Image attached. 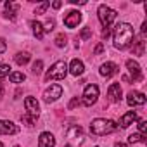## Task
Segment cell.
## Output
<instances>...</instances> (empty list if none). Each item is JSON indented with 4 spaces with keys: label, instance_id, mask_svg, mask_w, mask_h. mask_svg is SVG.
Instances as JSON below:
<instances>
[{
    "label": "cell",
    "instance_id": "cell-8",
    "mask_svg": "<svg viewBox=\"0 0 147 147\" xmlns=\"http://www.w3.org/2000/svg\"><path fill=\"white\" fill-rule=\"evenodd\" d=\"M61 95H62V88H61L59 85H52L50 88H47V90L43 92V100H45V102H54V100H57Z\"/></svg>",
    "mask_w": 147,
    "mask_h": 147
},
{
    "label": "cell",
    "instance_id": "cell-36",
    "mask_svg": "<svg viewBox=\"0 0 147 147\" xmlns=\"http://www.w3.org/2000/svg\"><path fill=\"white\" fill-rule=\"evenodd\" d=\"M61 5H62V2H54V4H52L54 9H61Z\"/></svg>",
    "mask_w": 147,
    "mask_h": 147
},
{
    "label": "cell",
    "instance_id": "cell-35",
    "mask_svg": "<svg viewBox=\"0 0 147 147\" xmlns=\"http://www.w3.org/2000/svg\"><path fill=\"white\" fill-rule=\"evenodd\" d=\"M109 35H111V28H104L102 30V38H107Z\"/></svg>",
    "mask_w": 147,
    "mask_h": 147
},
{
    "label": "cell",
    "instance_id": "cell-15",
    "mask_svg": "<svg viewBox=\"0 0 147 147\" xmlns=\"http://www.w3.org/2000/svg\"><path fill=\"white\" fill-rule=\"evenodd\" d=\"M83 71H85V66H83L82 61H78V59H73V61H71V64H69V73H71L73 76L83 75Z\"/></svg>",
    "mask_w": 147,
    "mask_h": 147
},
{
    "label": "cell",
    "instance_id": "cell-30",
    "mask_svg": "<svg viewBox=\"0 0 147 147\" xmlns=\"http://www.w3.org/2000/svg\"><path fill=\"white\" fill-rule=\"evenodd\" d=\"M138 130H140V135H145V131H147V121H138Z\"/></svg>",
    "mask_w": 147,
    "mask_h": 147
},
{
    "label": "cell",
    "instance_id": "cell-20",
    "mask_svg": "<svg viewBox=\"0 0 147 147\" xmlns=\"http://www.w3.org/2000/svg\"><path fill=\"white\" fill-rule=\"evenodd\" d=\"M31 28H33L35 36H36L38 40H42V38H43V26H42L38 21H31Z\"/></svg>",
    "mask_w": 147,
    "mask_h": 147
},
{
    "label": "cell",
    "instance_id": "cell-18",
    "mask_svg": "<svg viewBox=\"0 0 147 147\" xmlns=\"http://www.w3.org/2000/svg\"><path fill=\"white\" fill-rule=\"evenodd\" d=\"M19 4H14V2H7L5 4V16L7 18H11V19H16V14H18V11H19Z\"/></svg>",
    "mask_w": 147,
    "mask_h": 147
},
{
    "label": "cell",
    "instance_id": "cell-2",
    "mask_svg": "<svg viewBox=\"0 0 147 147\" xmlns=\"http://www.w3.org/2000/svg\"><path fill=\"white\" fill-rule=\"evenodd\" d=\"M116 128H118L116 121L106 119V118H97L90 123V131L94 135H107V133H113Z\"/></svg>",
    "mask_w": 147,
    "mask_h": 147
},
{
    "label": "cell",
    "instance_id": "cell-16",
    "mask_svg": "<svg viewBox=\"0 0 147 147\" xmlns=\"http://www.w3.org/2000/svg\"><path fill=\"white\" fill-rule=\"evenodd\" d=\"M116 73H118V66H116L114 62H104V64L100 66V75L106 76V78L116 75Z\"/></svg>",
    "mask_w": 147,
    "mask_h": 147
},
{
    "label": "cell",
    "instance_id": "cell-37",
    "mask_svg": "<svg viewBox=\"0 0 147 147\" xmlns=\"http://www.w3.org/2000/svg\"><path fill=\"white\" fill-rule=\"evenodd\" d=\"M145 33H147V23L142 24V35H145Z\"/></svg>",
    "mask_w": 147,
    "mask_h": 147
},
{
    "label": "cell",
    "instance_id": "cell-24",
    "mask_svg": "<svg viewBox=\"0 0 147 147\" xmlns=\"http://www.w3.org/2000/svg\"><path fill=\"white\" fill-rule=\"evenodd\" d=\"M128 142L130 144H137V142H145V135H140V133H131L128 137Z\"/></svg>",
    "mask_w": 147,
    "mask_h": 147
},
{
    "label": "cell",
    "instance_id": "cell-11",
    "mask_svg": "<svg viewBox=\"0 0 147 147\" xmlns=\"http://www.w3.org/2000/svg\"><path fill=\"white\" fill-rule=\"evenodd\" d=\"M18 131L19 128L12 121H0V135H14Z\"/></svg>",
    "mask_w": 147,
    "mask_h": 147
},
{
    "label": "cell",
    "instance_id": "cell-21",
    "mask_svg": "<svg viewBox=\"0 0 147 147\" xmlns=\"http://www.w3.org/2000/svg\"><path fill=\"white\" fill-rule=\"evenodd\" d=\"M144 49H145V42H144V40H138V42H135L133 54H135V55H144Z\"/></svg>",
    "mask_w": 147,
    "mask_h": 147
},
{
    "label": "cell",
    "instance_id": "cell-34",
    "mask_svg": "<svg viewBox=\"0 0 147 147\" xmlns=\"http://www.w3.org/2000/svg\"><path fill=\"white\" fill-rule=\"evenodd\" d=\"M102 50H104V45H102V43H99V45L95 47V50H94V54H95V55H99V54H102Z\"/></svg>",
    "mask_w": 147,
    "mask_h": 147
},
{
    "label": "cell",
    "instance_id": "cell-6",
    "mask_svg": "<svg viewBox=\"0 0 147 147\" xmlns=\"http://www.w3.org/2000/svg\"><path fill=\"white\" fill-rule=\"evenodd\" d=\"M126 67H128L130 75H131L130 82H142V78H144V76H142V69H140L138 62H135V61L128 59V61H126Z\"/></svg>",
    "mask_w": 147,
    "mask_h": 147
},
{
    "label": "cell",
    "instance_id": "cell-26",
    "mask_svg": "<svg viewBox=\"0 0 147 147\" xmlns=\"http://www.w3.org/2000/svg\"><path fill=\"white\" fill-rule=\"evenodd\" d=\"M42 67H43V62H42V61H36V62L33 64V67H31V75L38 76L40 73H42Z\"/></svg>",
    "mask_w": 147,
    "mask_h": 147
},
{
    "label": "cell",
    "instance_id": "cell-29",
    "mask_svg": "<svg viewBox=\"0 0 147 147\" xmlns=\"http://www.w3.org/2000/svg\"><path fill=\"white\" fill-rule=\"evenodd\" d=\"M80 36H82L83 40H88V38L92 36V28H83L82 33H80Z\"/></svg>",
    "mask_w": 147,
    "mask_h": 147
},
{
    "label": "cell",
    "instance_id": "cell-7",
    "mask_svg": "<svg viewBox=\"0 0 147 147\" xmlns=\"http://www.w3.org/2000/svg\"><path fill=\"white\" fill-rule=\"evenodd\" d=\"M82 21V12L80 11H69L67 12V16L64 18V26H67V28H76L78 26V23Z\"/></svg>",
    "mask_w": 147,
    "mask_h": 147
},
{
    "label": "cell",
    "instance_id": "cell-40",
    "mask_svg": "<svg viewBox=\"0 0 147 147\" xmlns=\"http://www.w3.org/2000/svg\"><path fill=\"white\" fill-rule=\"evenodd\" d=\"M16 147H19V145H16Z\"/></svg>",
    "mask_w": 147,
    "mask_h": 147
},
{
    "label": "cell",
    "instance_id": "cell-23",
    "mask_svg": "<svg viewBox=\"0 0 147 147\" xmlns=\"http://www.w3.org/2000/svg\"><path fill=\"white\" fill-rule=\"evenodd\" d=\"M21 121H23V123H26L28 126H33V125H36V116L24 114V116H21Z\"/></svg>",
    "mask_w": 147,
    "mask_h": 147
},
{
    "label": "cell",
    "instance_id": "cell-12",
    "mask_svg": "<svg viewBox=\"0 0 147 147\" xmlns=\"http://www.w3.org/2000/svg\"><path fill=\"white\" fill-rule=\"evenodd\" d=\"M107 97L111 102H119L121 100V85L119 83H113L107 90Z\"/></svg>",
    "mask_w": 147,
    "mask_h": 147
},
{
    "label": "cell",
    "instance_id": "cell-27",
    "mask_svg": "<svg viewBox=\"0 0 147 147\" xmlns=\"http://www.w3.org/2000/svg\"><path fill=\"white\" fill-rule=\"evenodd\" d=\"M66 42H67V36H66L64 33H59V35L55 36V45H57V47H64Z\"/></svg>",
    "mask_w": 147,
    "mask_h": 147
},
{
    "label": "cell",
    "instance_id": "cell-17",
    "mask_svg": "<svg viewBox=\"0 0 147 147\" xmlns=\"http://www.w3.org/2000/svg\"><path fill=\"white\" fill-rule=\"evenodd\" d=\"M138 119V116H137V113L135 111H128V113H125L123 116H121V119H119V125L123 126V128H128L133 121H137Z\"/></svg>",
    "mask_w": 147,
    "mask_h": 147
},
{
    "label": "cell",
    "instance_id": "cell-5",
    "mask_svg": "<svg viewBox=\"0 0 147 147\" xmlns=\"http://www.w3.org/2000/svg\"><path fill=\"white\" fill-rule=\"evenodd\" d=\"M97 99H99V87L95 83H92L83 92V104L85 106H94L97 102Z\"/></svg>",
    "mask_w": 147,
    "mask_h": 147
},
{
    "label": "cell",
    "instance_id": "cell-13",
    "mask_svg": "<svg viewBox=\"0 0 147 147\" xmlns=\"http://www.w3.org/2000/svg\"><path fill=\"white\" fill-rule=\"evenodd\" d=\"M54 145H55L54 135L49 133V131H43L40 135V138H38V147H54Z\"/></svg>",
    "mask_w": 147,
    "mask_h": 147
},
{
    "label": "cell",
    "instance_id": "cell-9",
    "mask_svg": "<svg viewBox=\"0 0 147 147\" xmlns=\"http://www.w3.org/2000/svg\"><path fill=\"white\" fill-rule=\"evenodd\" d=\"M128 106H144L145 104V95L142 92H130L128 94V99H126Z\"/></svg>",
    "mask_w": 147,
    "mask_h": 147
},
{
    "label": "cell",
    "instance_id": "cell-38",
    "mask_svg": "<svg viewBox=\"0 0 147 147\" xmlns=\"http://www.w3.org/2000/svg\"><path fill=\"white\" fill-rule=\"evenodd\" d=\"M114 147H128V145H125V144H121V142H118V144H114Z\"/></svg>",
    "mask_w": 147,
    "mask_h": 147
},
{
    "label": "cell",
    "instance_id": "cell-10",
    "mask_svg": "<svg viewBox=\"0 0 147 147\" xmlns=\"http://www.w3.org/2000/svg\"><path fill=\"white\" fill-rule=\"evenodd\" d=\"M24 106H26L28 114H31V116H36V118H38V113H40V104H38V100H36L35 97H26Z\"/></svg>",
    "mask_w": 147,
    "mask_h": 147
},
{
    "label": "cell",
    "instance_id": "cell-31",
    "mask_svg": "<svg viewBox=\"0 0 147 147\" xmlns=\"http://www.w3.org/2000/svg\"><path fill=\"white\" fill-rule=\"evenodd\" d=\"M54 24H55V23H54L52 19H49V21L45 23V26H43V33H45V31H52V30H54Z\"/></svg>",
    "mask_w": 147,
    "mask_h": 147
},
{
    "label": "cell",
    "instance_id": "cell-33",
    "mask_svg": "<svg viewBox=\"0 0 147 147\" xmlns=\"http://www.w3.org/2000/svg\"><path fill=\"white\" fill-rule=\"evenodd\" d=\"M76 106H80V100H78V99H73V100L69 102V106H67V107H69V109H75Z\"/></svg>",
    "mask_w": 147,
    "mask_h": 147
},
{
    "label": "cell",
    "instance_id": "cell-14",
    "mask_svg": "<svg viewBox=\"0 0 147 147\" xmlns=\"http://www.w3.org/2000/svg\"><path fill=\"white\" fill-rule=\"evenodd\" d=\"M66 138H67V140H78V142H80V140L83 138V131H82V128H80L78 125L67 128V131H66Z\"/></svg>",
    "mask_w": 147,
    "mask_h": 147
},
{
    "label": "cell",
    "instance_id": "cell-4",
    "mask_svg": "<svg viewBox=\"0 0 147 147\" xmlns=\"http://www.w3.org/2000/svg\"><path fill=\"white\" fill-rule=\"evenodd\" d=\"M99 19H100V23L104 24V28H109L111 24H113V21L116 19V16H118V12L116 11H113L111 7H107V5H99Z\"/></svg>",
    "mask_w": 147,
    "mask_h": 147
},
{
    "label": "cell",
    "instance_id": "cell-28",
    "mask_svg": "<svg viewBox=\"0 0 147 147\" xmlns=\"http://www.w3.org/2000/svg\"><path fill=\"white\" fill-rule=\"evenodd\" d=\"M49 5H50V2H42V4L35 9V14H43V12L47 11V7H49Z\"/></svg>",
    "mask_w": 147,
    "mask_h": 147
},
{
    "label": "cell",
    "instance_id": "cell-22",
    "mask_svg": "<svg viewBox=\"0 0 147 147\" xmlns=\"http://www.w3.org/2000/svg\"><path fill=\"white\" fill-rule=\"evenodd\" d=\"M9 78H11V82H12V83H21V82H24V80H26V76L23 75V73H11Z\"/></svg>",
    "mask_w": 147,
    "mask_h": 147
},
{
    "label": "cell",
    "instance_id": "cell-25",
    "mask_svg": "<svg viewBox=\"0 0 147 147\" xmlns=\"http://www.w3.org/2000/svg\"><path fill=\"white\" fill-rule=\"evenodd\" d=\"M11 75V66L9 64H0V80Z\"/></svg>",
    "mask_w": 147,
    "mask_h": 147
},
{
    "label": "cell",
    "instance_id": "cell-32",
    "mask_svg": "<svg viewBox=\"0 0 147 147\" xmlns=\"http://www.w3.org/2000/svg\"><path fill=\"white\" fill-rule=\"evenodd\" d=\"M5 50H7V43H5L4 38H0V54H4Z\"/></svg>",
    "mask_w": 147,
    "mask_h": 147
},
{
    "label": "cell",
    "instance_id": "cell-19",
    "mask_svg": "<svg viewBox=\"0 0 147 147\" xmlns=\"http://www.w3.org/2000/svg\"><path fill=\"white\" fill-rule=\"evenodd\" d=\"M30 59H31V55H30L28 52H18V54L14 55V61H16V64H19V66L26 64Z\"/></svg>",
    "mask_w": 147,
    "mask_h": 147
},
{
    "label": "cell",
    "instance_id": "cell-1",
    "mask_svg": "<svg viewBox=\"0 0 147 147\" xmlns=\"http://www.w3.org/2000/svg\"><path fill=\"white\" fill-rule=\"evenodd\" d=\"M135 38V33H133V28L131 24L128 23H119L116 28H114V47L123 50L126 49Z\"/></svg>",
    "mask_w": 147,
    "mask_h": 147
},
{
    "label": "cell",
    "instance_id": "cell-3",
    "mask_svg": "<svg viewBox=\"0 0 147 147\" xmlns=\"http://www.w3.org/2000/svg\"><path fill=\"white\" fill-rule=\"evenodd\" d=\"M66 75H67V64L64 61H57L45 73V82H50V80H64Z\"/></svg>",
    "mask_w": 147,
    "mask_h": 147
},
{
    "label": "cell",
    "instance_id": "cell-39",
    "mask_svg": "<svg viewBox=\"0 0 147 147\" xmlns=\"http://www.w3.org/2000/svg\"><path fill=\"white\" fill-rule=\"evenodd\" d=\"M0 147H4V144H2V142H0Z\"/></svg>",
    "mask_w": 147,
    "mask_h": 147
}]
</instances>
